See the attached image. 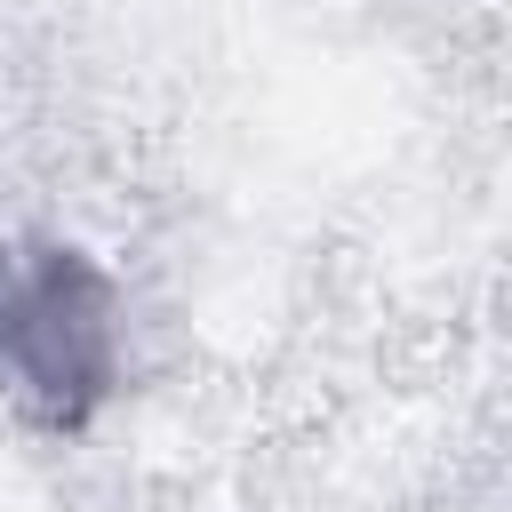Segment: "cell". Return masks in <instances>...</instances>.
Returning a JSON list of instances; mask_svg holds the SVG:
<instances>
[{
	"label": "cell",
	"mask_w": 512,
	"mask_h": 512,
	"mask_svg": "<svg viewBox=\"0 0 512 512\" xmlns=\"http://www.w3.org/2000/svg\"><path fill=\"white\" fill-rule=\"evenodd\" d=\"M0 384L48 432H80L112 400L120 296L88 248H72V240L0 248Z\"/></svg>",
	"instance_id": "6da1fadb"
}]
</instances>
